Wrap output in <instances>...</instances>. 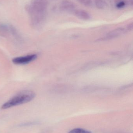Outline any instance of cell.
Returning <instances> with one entry per match:
<instances>
[{"instance_id": "cell-1", "label": "cell", "mask_w": 133, "mask_h": 133, "mask_svg": "<svg viewBox=\"0 0 133 133\" xmlns=\"http://www.w3.org/2000/svg\"><path fill=\"white\" fill-rule=\"evenodd\" d=\"M35 97V93L32 91L26 90L21 91L3 104L1 108L7 109L27 103L32 101Z\"/></svg>"}, {"instance_id": "cell-2", "label": "cell", "mask_w": 133, "mask_h": 133, "mask_svg": "<svg viewBox=\"0 0 133 133\" xmlns=\"http://www.w3.org/2000/svg\"><path fill=\"white\" fill-rule=\"evenodd\" d=\"M127 29L126 28H118L108 33L105 37L98 40V41H104L112 39L118 37L119 36L128 32Z\"/></svg>"}, {"instance_id": "cell-3", "label": "cell", "mask_w": 133, "mask_h": 133, "mask_svg": "<svg viewBox=\"0 0 133 133\" xmlns=\"http://www.w3.org/2000/svg\"><path fill=\"white\" fill-rule=\"evenodd\" d=\"M37 58L36 54H31L22 57H17L13 58L12 62L16 65H25L35 61Z\"/></svg>"}, {"instance_id": "cell-4", "label": "cell", "mask_w": 133, "mask_h": 133, "mask_svg": "<svg viewBox=\"0 0 133 133\" xmlns=\"http://www.w3.org/2000/svg\"><path fill=\"white\" fill-rule=\"evenodd\" d=\"M76 8L75 4L70 0H63L60 4V9L63 11H70Z\"/></svg>"}, {"instance_id": "cell-5", "label": "cell", "mask_w": 133, "mask_h": 133, "mask_svg": "<svg viewBox=\"0 0 133 133\" xmlns=\"http://www.w3.org/2000/svg\"><path fill=\"white\" fill-rule=\"evenodd\" d=\"M74 15L80 19L83 20H87L90 19V15L86 11L82 9H78L74 11Z\"/></svg>"}, {"instance_id": "cell-6", "label": "cell", "mask_w": 133, "mask_h": 133, "mask_svg": "<svg viewBox=\"0 0 133 133\" xmlns=\"http://www.w3.org/2000/svg\"><path fill=\"white\" fill-rule=\"evenodd\" d=\"M55 92L58 93H68L72 91L73 88L69 85L61 84L58 85L55 88Z\"/></svg>"}, {"instance_id": "cell-7", "label": "cell", "mask_w": 133, "mask_h": 133, "mask_svg": "<svg viewBox=\"0 0 133 133\" xmlns=\"http://www.w3.org/2000/svg\"><path fill=\"white\" fill-rule=\"evenodd\" d=\"M100 87L97 86H88L83 88L81 91L84 93H90L100 91Z\"/></svg>"}, {"instance_id": "cell-8", "label": "cell", "mask_w": 133, "mask_h": 133, "mask_svg": "<svg viewBox=\"0 0 133 133\" xmlns=\"http://www.w3.org/2000/svg\"><path fill=\"white\" fill-rule=\"evenodd\" d=\"M94 3L96 8L98 9H103L105 6L104 0H94Z\"/></svg>"}, {"instance_id": "cell-9", "label": "cell", "mask_w": 133, "mask_h": 133, "mask_svg": "<svg viewBox=\"0 0 133 133\" xmlns=\"http://www.w3.org/2000/svg\"><path fill=\"white\" fill-rule=\"evenodd\" d=\"M68 133H91V132L90 131L78 128V129H75L72 130Z\"/></svg>"}, {"instance_id": "cell-10", "label": "cell", "mask_w": 133, "mask_h": 133, "mask_svg": "<svg viewBox=\"0 0 133 133\" xmlns=\"http://www.w3.org/2000/svg\"><path fill=\"white\" fill-rule=\"evenodd\" d=\"M80 3L83 4L85 6H89L92 2V0H77Z\"/></svg>"}, {"instance_id": "cell-11", "label": "cell", "mask_w": 133, "mask_h": 133, "mask_svg": "<svg viewBox=\"0 0 133 133\" xmlns=\"http://www.w3.org/2000/svg\"><path fill=\"white\" fill-rule=\"evenodd\" d=\"M125 5V3L123 1H121L118 3L116 5V7L118 8H123Z\"/></svg>"}, {"instance_id": "cell-12", "label": "cell", "mask_w": 133, "mask_h": 133, "mask_svg": "<svg viewBox=\"0 0 133 133\" xmlns=\"http://www.w3.org/2000/svg\"><path fill=\"white\" fill-rule=\"evenodd\" d=\"M133 23H130V24H129V25L127 26V27H126V29H127L128 32H129V31H131V30H132L133 29Z\"/></svg>"}, {"instance_id": "cell-13", "label": "cell", "mask_w": 133, "mask_h": 133, "mask_svg": "<svg viewBox=\"0 0 133 133\" xmlns=\"http://www.w3.org/2000/svg\"><path fill=\"white\" fill-rule=\"evenodd\" d=\"M36 1H46V0H36Z\"/></svg>"}]
</instances>
